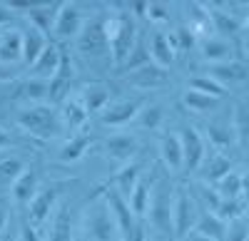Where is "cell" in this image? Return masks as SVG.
I'll return each instance as SVG.
<instances>
[{"label": "cell", "instance_id": "obj_28", "mask_svg": "<svg viewBox=\"0 0 249 241\" xmlns=\"http://www.w3.org/2000/svg\"><path fill=\"white\" fill-rule=\"evenodd\" d=\"M150 57H152V63L160 65L167 70L172 65V60H175V50L170 45V40L164 32H155L152 35V45H150Z\"/></svg>", "mask_w": 249, "mask_h": 241}, {"label": "cell", "instance_id": "obj_40", "mask_svg": "<svg viewBox=\"0 0 249 241\" xmlns=\"http://www.w3.org/2000/svg\"><path fill=\"white\" fill-rule=\"evenodd\" d=\"M167 40H170V45H172V50H192L195 48V43H197V37H195V32L187 28V25H179L172 35H167Z\"/></svg>", "mask_w": 249, "mask_h": 241}, {"label": "cell", "instance_id": "obj_41", "mask_svg": "<svg viewBox=\"0 0 249 241\" xmlns=\"http://www.w3.org/2000/svg\"><path fill=\"white\" fill-rule=\"evenodd\" d=\"M214 214L222 219V222H227V219L232 222V219L244 216V199H242V196H239V199H222Z\"/></svg>", "mask_w": 249, "mask_h": 241}, {"label": "cell", "instance_id": "obj_53", "mask_svg": "<svg viewBox=\"0 0 249 241\" xmlns=\"http://www.w3.org/2000/svg\"><path fill=\"white\" fill-rule=\"evenodd\" d=\"M184 239H187V241H210V239H204V236H199V234H195V231H190Z\"/></svg>", "mask_w": 249, "mask_h": 241}, {"label": "cell", "instance_id": "obj_29", "mask_svg": "<svg viewBox=\"0 0 249 241\" xmlns=\"http://www.w3.org/2000/svg\"><path fill=\"white\" fill-rule=\"evenodd\" d=\"M45 45H48L45 35L37 32L35 28H28V30L23 32V63H25V65H33L35 60H37V55L43 52Z\"/></svg>", "mask_w": 249, "mask_h": 241}, {"label": "cell", "instance_id": "obj_48", "mask_svg": "<svg viewBox=\"0 0 249 241\" xmlns=\"http://www.w3.org/2000/svg\"><path fill=\"white\" fill-rule=\"evenodd\" d=\"M147 5H150V3H144V0H137V3H130V10H132L137 17H147Z\"/></svg>", "mask_w": 249, "mask_h": 241}, {"label": "cell", "instance_id": "obj_33", "mask_svg": "<svg viewBox=\"0 0 249 241\" xmlns=\"http://www.w3.org/2000/svg\"><path fill=\"white\" fill-rule=\"evenodd\" d=\"M214 192L219 194V199H239L242 192H244V177L232 169L230 174H224L219 182H217Z\"/></svg>", "mask_w": 249, "mask_h": 241}, {"label": "cell", "instance_id": "obj_4", "mask_svg": "<svg viewBox=\"0 0 249 241\" xmlns=\"http://www.w3.org/2000/svg\"><path fill=\"white\" fill-rule=\"evenodd\" d=\"M172 202H175V192L167 179H160L155 189L150 192V207L147 214L152 219V224L160 234L172 236Z\"/></svg>", "mask_w": 249, "mask_h": 241}, {"label": "cell", "instance_id": "obj_17", "mask_svg": "<svg viewBox=\"0 0 249 241\" xmlns=\"http://www.w3.org/2000/svg\"><path fill=\"white\" fill-rule=\"evenodd\" d=\"M57 65H60V45L50 43V45L43 48V52H40L37 60L30 65V77L33 80H45L48 82V80L55 75Z\"/></svg>", "mask_w": 249, "mask_h": 241}, {"label": "cell", "instance_id": "obj_52", "mask_svg": "<svg viewBox=\"0 0 249 241\" xmlns=\"http://www.w3.org/2000/svg\"><path fill=\"white\" fill-rule=\"evenodd\" d=\"M5 222H8V209H5V207H0V231L5 229Z\"/></svg>", "mask_w": 249, "mask_h": 241}, {"label": "cell", "instance_id": "obj_25", "mask_svg": "<svg viewBox=\"0 0 249 241\" xmlns=\"http://www.w3.org/2000/svg\"><path fill=\"white\" fill-rule=\"evenodd\" d=\"M82 107L88 110V114H95V112H102L107 107L110 102V90L105 85H88L85 90H82V97H80Z\"/></svg>", "mask_w": 249, "mask_h": 241}, {"label": "cell", "instance_id": "obj_20", "mask_svg": "<svg viewBox=\"0 0 249 241\" xmlns=\"http://www.w3.org/2000/svg\"><path fill=\"white\" fill-rule=\"evenodd\" d=\"M207 13H210V25L219 32V35H224V37H237L242 30H244V25H242V20L239 17H234V15H230L227 10H219V8H207Z\"/></svg>", "mask_w": 249, "mask_h": 241}, {"label": "cell", "instance_id": "obj_8", "mask_svg": "<svg viewBox=\"0 0 249 241\" xmlns=\"http://www.w3.org/2000/svg\"><path fill=\"white\" fill-rule=\"evenodd\" d=\"M140 174H142V164H137V162H132V164H127V167L117 169L110 179L100 182V184L92 189L90 202H92V199H100V194H102V192H107V189H112V192H117V194H122L124 199H127V196H130V192H132V189H135V184H137Z\"/></svg>", "mask_w": 249, "mask_h": 241}, {"label": "cell", "instance_id": "obj_1", "mask_svg": "<svg viewBox=\"0 0 249 241\" xmlns=\"http://www.w3.org/2000/svg\"><path fill=\"white\" fill-rule=\"evenodd\" d=\"M105 28H107V40H110V57H112L115 65L122 67V63L127 60V55L132 52V48L137 43L135 17L130 15L127 8L120 5V13L115 17L105 20Z\"/></svg>", "mask_w": 249, "mask_h": 241}, {"label": "cell", "instance_id": "obj_31", "mask_svg": "<svg viewBox=\"0 0 249 241\" xmlns=\"http://www.w3.org/2000/svg\"><path fill=\"white\" fill-rule=\"evenodd\" d=\"M127 204H130V209H132V214H135L137 219L147 216V207H150V182L137 179L135 189H132L130 196H127Z\"/></svg>", "mask_w": 249, "mask_h": 241}, {"label": "cell", "instance_id": "obj_2", "mask_svg": "<svg viewBox=\"0 0 249 241\" xmlns=\"http://www.w3.org/2000/svg\"><path fill=\"white\" fill-rule=\"evenodd\" d=\"M18 125L23 132H28L30 137L40 139V142H48V139H55L62 129V122L55 110L45 107V105H35L28 107L18 114Z\"/></svg>", "mask_w": 249, "mask_h": 241}, {"label": "cell", "instance_id": "obj_7", "mask_svg": "<svg viewBox=\"0 0 249 241\" xmlns=\"http://www.w3.org/2000/svg\"><path fill=\"white\" fill-rule=\"evenodd\" d=\"M179 145H182V167L187 172H195L202 159H204V152H207V145H204V137L199 134L197 127L192 125H182L179 129Z\"/></svg>", "mask_w": 249, "mask_h": 241}, {"label": "cell", "instance_id": "obj_42", "mask_svg": "<svg viewBox=\"0 0 249 241\" xmlns=\"http://www.w3.org/2000/svg\"><path fill=\"white\" fill-rule=\"evenodd\" d=\"M147 63H150V50L144 48L142 37H137V43H135L132 52L127 55V60L122 63V67L124 70H135V67H142V65H147Z\"/></svg>", "mask_w": 249, "mask_h": 241}, {"label": "cell", "instance_id": "obj_6", "mask_svg": "<svg viewBox=\"0 0 249 241\" xmlns=\"http://www.w3.org/2000/svg\"><path fill=\"white\" fill-rule=\"evenodd\" d=\"M100 196L105 199V204H107V209H110V214H112V222H115V226H117L120 241H130L132 234H135V229H137V224L142 222V219H137V216L132 214L127 199H124L122 194L107 189V192H102Z\"/></svg>", "mask_w": 249, "mask_h": 241}, {"label": "cell", "instance_id": "obj_22", "mask_svg": "<svg viewBox=\"0 0 249 241\" xmlns=\"http://www.w3.org/2000/svg\"><path fill=\"white\" fill-rule=\"evenodd\" d=\"M202 57L219 65V63H227V60H234V48L222 37H204L202 40Z\"/></svg>", "mask_w": 249, "mask_h": 241}, {"label": "cell", "instance_id": "obj_26", "mask_svg": "<svg viewBox=\"0 0 249 241\" xmlns=\"http://www.w3.org/2000/svg\"><path fill=\"white\" fill-rule=\"evenodd\" d=\"M35 194H37V174L33 169H25L13 182V199L18 204H30Z\"/></svg>", "mask_w": 249, "mask_h": 241}, {"label": "cell", "instance_id": "obj_18", "mask_svg": "<svg viewBox=\"0 0 249 241\" xmlns=\"http://www.w3.org/2000/svg\"><path fill=\"white\" fill-rule=\"evenodd\" d=\"M140 105H142L140 99H122V102H117L112 107H105L102 110V125H115V127L127 125L130 119L137 117Z\"/></svg>", "mask_w": 249, "mask_h": 241}, {"label": "cell", "instance_id": "obj_11", "mask_svg": "<svg viewBox=\"0 0 249 241\" xmlns=\"http://www.w3.org/2000/svg\"><path fill=\"white\" fill-rule=\"evenodd\" d=\"M207 77H212L214 82H219L222 87H227V85H244L247 77H249V70H247L244 60H227V63L212 65L210 70H207Z\"/></svg>", "mask_w": 249, "mask_h": 241}, {"label": "cell", "instance_id": "obj_23", "mask_svg": "<svg viewBox=\"0 0 249 241\" xmlns=\"http://www.w3.org/2000/svg\"><path fill=\"white\" fill-rule=\"evenodd\" d=\"M195 234L210 239V241H224V231H227V224L222 222V219L212 211H204L197 222H195Z\"/></svg>", "mask_w": 249, "mask_h": 241}, {"label": "cell", "instance_id": "obj_47", "mask_svg": "<svg viewBox=\"0 0 249 241\" xmlns=\"http://www.w3.org/2000/svg\"><path fill=\"white\" fill-rule=\"evenodd\" d=\"M18 241H40V236H37L35 226L23 224V226H20V239H18Z\"/></svg>", "mask_w": 249, "mask_h": 241}, {"label": "cell", "instance_id": "obj_45", "mask_svg": "<svg viewBox=\"0 0 249 241\" xmlns=\"http://www.w3.org/2000/svg\"><path fill=\"white\" fill-rule=\"evenodd\" d=\"M197 194L202 196V202H204L207 207H210V211L214 214V211H217V207H219V202H222L219 194H217L214 189H207L204 184H197Z\"/></svg>", "mask_w": 249, "mask_h": 241}, {"label": "cell", "instance_id": "obj_37", "mask_svg": "<svg viewBox=\"0 0 249 241\" xmlns=\"http://www.w3.org/2000/svg\"><path fill=\"white\" fill-rule=\"evenodd\" d=\"M18 97L25 102H37V99H48V82L45 80H25L23 85H18Z\"/></svg>", "mask_w": 249, "mask_h": 241}, {"label": "cell", "instance_id": "obj_46", "mask_svg": "<svg viewBox=\"0 0 249 241\" xmlns=\"http://www.w3.org/2000/svg\"><path fill=\"white\" fill-rule=\"evenodd\" d=\"M147 17L152 20V23H160V20H167V10L162 8V3H150L147 5Z\"/></svg>", "mask_w": 249, "mask_h": 241}, {"label": "cell", "instance_id": "obj_24", "mask_svg": "<svg viewBox=\"0 0 249 241\" xmlns=\"http://www.w3.org/2000/svg\"><path fill=\"white\" fill-rule=\"evenodd\" d=\"M48 241H75V236H72V216H70L68 204H57Z\"/></svg>", "mask_w": 249, "mask_h": 241}, {"label": "cell", "instance_id": "obj_43", "mask_svg": "<svg viewBox=\"0 0 249 241\" xmlns=\"http://www.w3.org/2000/svg\"><path fill=\"white\" fill-rule=\"evenodd\" d=\"M23 172H25V164L20 162V159H15V157L13 159H3V162H0V182L13 184Z\"/></svg>", "mask_w": 249, "mask_h": 241}, {"label": "cell", "instance_id": "obj_38", "mask_svg": "<svg viewBox=\"0 0 249 241\" xmlns=\"http://www.w3.org/2000/svg\"><path fill=\"white\" fill-rule=\"evenodd\" d=\"M162 117H164V110L160 105H147V107H140L137 112V125L144 127V129H157L162 125Z\"/></svg>", "mask_w": 249, "mask_h": 241}, {"label": "cell", "instance_id": "obj_44", "mask_svg": "<svg viewBox=\"0 0 249 241\" xmlns=\"http://www.w3.org/2000/svg\"><path fill=\"white\" fill-rule=\"evenodd\" d=\"M224 241H249V234H247V224L244 219H232L230 222V231H224Z\"/></svg>", "mask_w": 249, "mask_h": 241}, {"label": "cell", "instance_id": "obj_30", "mask_svg": "<svg viewBox=\"0 0 249 241\" xmlns=\"http://www.w3.org/2000/svg\"><path fill=\"white\" fill-rule=\"evenodd\" d=\"M88 147H90V134L88 132L72 134L60 149V162H77V159L88 152Z\"/></svg>", "mask_w": 249, "mask_h": 241}, {"label": "cell", "instance_id": "obj_9", "mask_svg": "<svg viewBox=\"0 0 249 241\" xmlns=\"http://www.w3.org/2000/svg\"><path fill=\"white\" fill-rule=\"evenodd\" d=\"M195 222H197V216H195L192 196L187 194L184 189H177L175 202H172V236L184 239L187 234L195 229Z\"/></svg>", "mask_w": 249, "mask_h": 241}, {"label": "cell", "instance_id": "obj_21", "mask_svg": "<svg viewBox=\"0 0 249 241\" xmlns=\"http://www.w3.org/2000/svg\"><path fill=\"white\" fill-rule=\"evenodd\" d=\"M160 157H162V162H164L167 169H172V172L182 169V145H179V137L175 132L162 134V139H160Z\"/></svg>", "mask_w": 249, "mask_h": 241}, {"label": "cell", "instance_id": "obj_13", "mask_svg": "<svg viewBox=\"0 0 249 241\" xmlns=\"http://www.w3.org/2000/svg\"><path fill=\"white\" fill-rule=\"evenodd\" d=\"M140 145H137V139L132 134H112L107 137L105 142H102V152H105L110 159H115V162H130V159L137 154Z\"/></svg>", "mask_w": 249, "mask_h": 241}, {"label": "cell", "instance_id": "obj_51", "mask_svg": "<svg viewBox=\"0 0 249 241\" xmlns=\"http://www.w3.org/2000/svg\"><path fill=\"white\" fill-rule=\"evenodd\" d=\"M10 17H13V13H10L3 3H0V25H8V23H10Z\"/></svg>", "mask_w": 249, "mask_h": 241}, {"label": "cell", "instance_id": "obj_36", "mask_svg": "<svg viewBox=\"0 0 249 241\" xmlns=\"http://www.w3.org/2000/svg\"><path fill=\"white\" fill-rule=\"evenodd\" d=\"M182 102L187 110H195V112H212L219 99L217 97H210V95H202V92H195V90H187L182 95Z\"/></svg>", "mask_w": 249, "mask_h": 241}, {"label": "cell", "instance_id": "obj_15", "mask_svg": "<svg viewBox=\"0 0 249 241\" xmlns=\"http://www.w3.org/2000/svg\"><path fill=\"white\" fill-rule=\"evenodd\" d=\"M60 189H62L60 184H53V187H48V189H40V192L33 196V202L28 204V207H30V222H33V226L43 224L45 219L50 216V209L57 204Z\"/></svg>", "mask_w": 249, "mask_h": 241}, {"label": "cell", "instance_id": "obj_32", "mask_svg": "<svg viewBox=\"0 0 249 241\" xmlns=\"http://www.w3.org/2000/svg\"><path fill=\"white\" fill-rule=\"evenodd\" d=\"M232 172V162H230V157H224L222 152H217V154H212L210 159H207V164H204V169H202V177L207 179V182H219V179L224 177V174H230Z\"/></svg>", "mask_w": 249, "mask_h": 241}, {"label": "cell", "instance_id": "obj_49", "mask_svg": "<svg viewBox=\"0 0 249 241\" xmlns=\"http://www.w3.org/2000/svg\"><path fill=\"white\" fill-rule=\"evenodd\" d=\"M18 72L10 67V65H0V82H8V80H13Z\"/></svg>", "mask_w": 249, "mask_h": 241}, {"label": "cell", "instance_id": "obj_19", "mask_svg": "<svg viewBox=\"0 0 249 241\" xmlns=\"http://www.w3.org/2000/svg\"><path fill=\"white\" fill-rule=\"evenodd\" d=\"M62 3H37L35 8H30L25 15L30 20V28H35L37 32L48 35L53 30V23H55V15L60 10Z\"/></svg>", "mask_w": 249, "mask_h": 241}, {"label": "cell", "instance_id": "obj_39", "mask_svg": "<svg viewBox=\"0 0 249 241\" xmlns=\"http://www.w3.org/2000/svg\"><path fill=\"white\" fill-rule=\"evenodd\" d=\"M187 85H190V90H195V92L210 95V97H217V99L224 95V87H222L219 82H214L212 77H207V75H197V77H192Z\"/></svg>", "mask_w": 249, "mask_h": 241}, {"label": "cell", "instance_id": "obj_50", "mask_svg": "<svg viewBox=\"0 0 249 241\" xmlns=\"http://www.w3.org/2000/svg\"><path fill=\"white\" fill-rule=\"evenodd\" d=\"M13 145V139H10V134L3 129V127H0V149H8Z\"/></svg>", "mask_w": 249, "mask_h": 241}, {"label": "cell", "instance_id": "obj_14", "mask_svg": "<svg viewBox=\"0 0 249 241\" xmlns=\"http://www.w3.org/2000/svg\"><path fill=\"white\" fill-rule=\"evenodd\" d=\"M167 80H170V70H164L155 63H147L127 72V82H132L135 87H164Z\"/></svg>", "mask_w": 249, "mask_h": 241}, {"label": "cell", "instance_id": "obj_12", "mask_svg": "<svg viewBox=\"0 0 249 241\" xmlns=\"http://www.w3.org/2000/svg\"><path fill=\"white\" fill-rule=\"evenodd\" d=\"M82 30V13L75 3H62L57 15H55V23H53V32L62 40L68 37H77V32Z\"/></svg>", "mask_w": 249, "mask_h": 241}, {"label": "cell", "instance_id": "obj_35", "mask_svg": "<svg viewBox=\"0 0 249 241\" xmlns=\"http://www.w3.org/2000/svg\"><path fill=\"white\" fill-rule=\"evenodd\" d=\"M232 129H234V142L242 149H247V142H249V114H247V105L244 102H239L237 110H234Z\"/></svg>", "mask_w": 249, "mask_h": 241}, {"label": "cell", "instance_id": "obj_27", "mask_svg": "<svg viewBox=\"0 0 249 241\" xmlns=\"http://www.w3.org/2000/svg\"><path fill=\"white\" fill-rule=\"evenodd\" d=\"M62 107H60V122L62 125H68L70 129H80L82 125H85L88 122V110L85 107H82V102H80V99H62V102H60Z\"/></svg>", "mask_w": 249, "mask_h": 241}, {"label": "cell", "instance_id": "obj_16", "mask_svg": "<svg viewBox=\"0 0 249 241\" xmlns=\"http://www.w3.org/2000/svg\"><path fill=\"white\" fill-rule=\"evenodd\" d=\"M23 60V32L15 28L0 30V65H13Z\"/></svg>", "mask_w": 249, "mask_h": 241}, {"label": "cell", "instance_id": "obj_3", "mask_svg": "<svg viewBox=\"0 0 249 241\" xmlns=\"http://www.w3.org/2000/svg\"><path fill=\"white\" fill-rule=\"evenodd\" d=\"M82 236L85 241H120L117 226L105 199H92L85 216H82Z\"/></svg>", "mask_w": 249, "mask_h": 241}, {"label": "cell", "instance_id": "obj_34", "mask_svg": "<svg viewBox=\"0 0 249 241\" xmlns=\"http://www.w3.org/2000/svg\"><path fill=\"white\" fill-rule=\"evenodd\" d=\"M207 137H210V142L214 147H230V142L234 139V129H232V122L227 125L222 119H214V122L207 125Z\"/></svg>", "mask_w": 249, "mask_h": 241}, {"label": "cell", "instance_id": "obj_10", "mask_svg": "<svg viewBox=\"0 0 249 241\" xmlns=\"http://www.w3.org/2000/svg\"><path fill=\"white\" fill-rule=\"evenodd\" d=\"M72 77H75V67H72L70 52L65 48H60V65H57L55 75L48 80V99L50 102H62L68 97Z\"/></svg>", "mask_w": 249, "mask_h": 241}, {"label": "cell", "instance_id": "obj_5", "mask_svg": "<svg viewBox=\"0 0 249 241\" xmlns=\"http://www.w3.org/2000/svg\"><path fill=\"white\" fill-rule=\"evenodd\" d=\"M107 17H90L88 23H82V30L77 32V50L85 57H102L110 52V40H107Z\"/></svg>", "mask_w": 249, "mask_h": 241}]
</instances>
